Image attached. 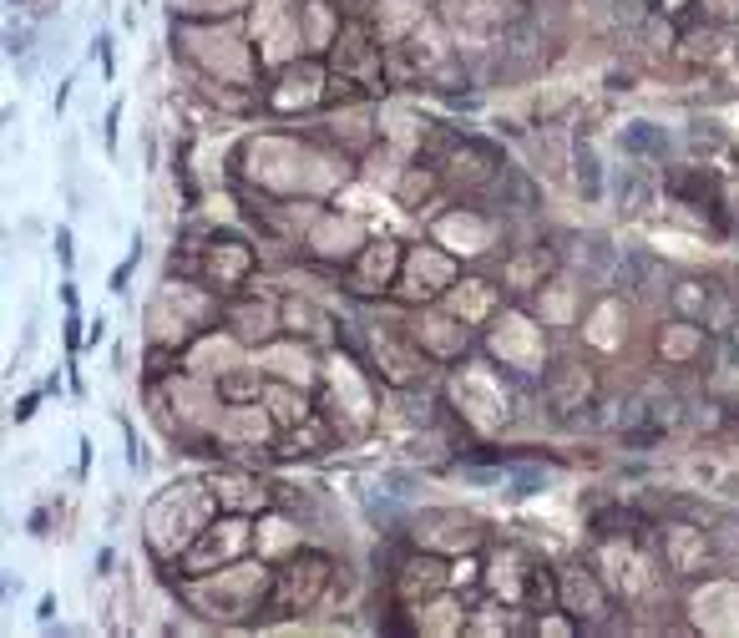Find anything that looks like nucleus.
I'll return each mask as SVG.
<instances>
[{"mask_svg": "<svg viewBox=\"0 0 739 638\" xmlns=\"http://www.w3.org/2000/svg\"><path fill=\"white\" fill-rule=\"evenodd\" d=\"M446 583V568L436 563V557H416V563H405V578H400V588H405V598H431L436 588Z\"/></svg>", "mask_w": 739, "mask_h": 638, "instance_id": "nucleus-3", "label": "nucleus"}, {"mask_svg": "<svg viewBox=\"0 0 739 638\" xmlns=\"http://www.w3.org/2000/svg\"><path fill=\"white\" fill-rule=\"evenodd\" d=\"M228 269V284H243L249 279V269H254V254L243 249V244H233V238H213V249H208V269Z\"/></svg>", "mask_w": 739, "mask_h": 638, "instance_id": "nucleus-2", "label": "nucleus"}, {"mask_svg": "<svg viewBox=\"0 0 739 638\" xmlns=\"http://www.w3.org/2000/svg\"><path fill=\"white\" fill-rule=\"evenodd\" d=\"M324 583H330V563H324L319 552H299V557H289V563L274 573L264 613H274V618H284V613H304V608L319 603Z\"/></svg>", "mask_w": 739, "mask_h": 638, "instance_id": "nucleus-1", "label": "nucleus"}, {"mask_svg": "<svg viewBox=\"0 0 739 638\" xmlns=\"http://www.w3.org/2000/svg\"><path fill=\"white\" fill-rule=\"evenodd\" d=\"M562 598H567V603H588V608H593V618H598V613H608V598H603V588H598V583H593L583 568H572V573L562 578Z\"/></svg>", "mask_w": 739, "mask_h": 638, "instance_id": "nucleus-4", "label": "nucleus"}, {"mask_svg": "<svg viewBox=\"0 0 739 638\" xmlns=\"http://www.w3.org/2000/svg\"><path fill=\"white\" fill-rule=\"evenodd\" d=\"M527 598H532L537 608H552V603H557V583H552L547 568H532V578H527Z\"/></svg>", "mask_w": 739, "mask_h": 638, "instance_id": "nucleus-6", "label": "nucleus"}, {"mask_svg": "<svg viewBox=\"0 0 739 638\" xmlns=\"http://www.w3.org/2000/svg\"><path fill=\"white\" fill-rule=\"evenodd\" d=\"M669 188H674L679 198H689V203H709V208H719V188H714L709 173H674Z\"/></svg>", "mask_w": 739, "mask_h": 638, "instance_id": "nucleus-5", "label": "nucleus"}, {"mask_svg": "<svg viewBox=\"0 0 739 638\" xmlns=\"http://www.w3.org/2000/svg\"><path fill=\"white\" fill-rule=\"evenodd\" d=\"M674 304H679L684 314H699V309L709 304V289H704V284H679V289H674Z\"/></svg>", "mask_w": 739, "mask_h": 638, "instance_id": "nucleus-7", "label": "nucleus"}]
</instances>
